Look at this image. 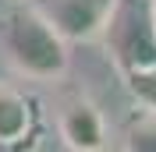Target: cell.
I'll return each instance as SVG.
<instances>
[{
    "mask_svg": "<svg viewBox=\"0 0 156 152\" xmlns=\"http://www.w3.org/2000/svg\"><path fill=\"white\" fill-rule=\"evenodd\" d=\"M114 0H43L46 18L64 32V39H92L99 36Z\"/></svg>",
    "mask_w": 156,
    "mask_h": 152,
    "instance_id": "cell-3",
    "label": "cell"
},
{
    "mask_svg": "<svg viewBox=\"0 0 156 152\" xmlns=\"http://www.w3.org/2000/svg\"><path fill=\"white\" fill-rule=\"evenodd\" d=\"M4 46L18 71L32 78H57L68 71V39L43 7H18L4 21Z\"/></svg>",
    "mask_w": 156,
    "mask_h": 152,
    "instance_id": "cell-1",
    "label": "cell"
},
{
    "mask_svg": "<svg viewBox=\"0 0 156 152\" xmlns=\"http://www.w3.org/2000/svg\"><path fill=\"white\" fill-rule=\"evenodd\" d=\"M32 131V103L0 81V145H21Z\"/></svg>",
    "mask_w": 156,
    "mask_h": 152,
    "instance_id": "cell-5",
    "label": "cell"
},
{
    "mask_svg": "<svg viewBox=\"0 0 156 152\" xmlns=\"http://www.w3.org/2000/svg\"><path fill=\"white\" fill-rule=\"evenodd\" d=\"M124 81H128V92L135 95L146 110H156V64L124 71Z\"/></svg>",
    "mask_w": 156,
    "mask_h": 152,
    "instance_id": "cell-6",
    "label": "cell"
},
{
    "mask_svg": "<svg viewBox=\"0 0 156 152\" xmlns=\"http://www.w3.org/2000/svg\"><path fill=\"white\" fill-rule=\"evenodd\" d=\"M60 138L68 149L92 152L107 145V131H103V117L92 103H71L60 110Z\"/></svg>",
    "mask_w": 156,
    "mask_h": 152,
    "instance_id": "cell-4",
    "label": "cell"
},
{
    "mask_svg": "<svg viewBox=\"0 0 156 152\" xmlns=\"http://www.w3.org/2000/svg\"><path fill=\"white\" fill-rule=\"evenodd\" d=\"M124 145L128 149H142V152H156V110H146V113L131 124Z\"/></svg>",
    "mask_w": 156,
    "mask_h": 152,
    "instance_id": "cell-7",
    "label": "cell"
},
{
    "mask_svg": "<svg viewBox=\"0 0 156 152\" xmlns=\"http://www.w3.org/2000/svg\"><path fill=\"white\" fill-rule=\"evenodd\" d=\"M99 36L121 74L156 64V0H114Z\"/></svg>",
    "mask_w": 156,
    "mask_h": 152,
    "instance_id": "cell-2",
    "label": "cell"
}]
</instances>
